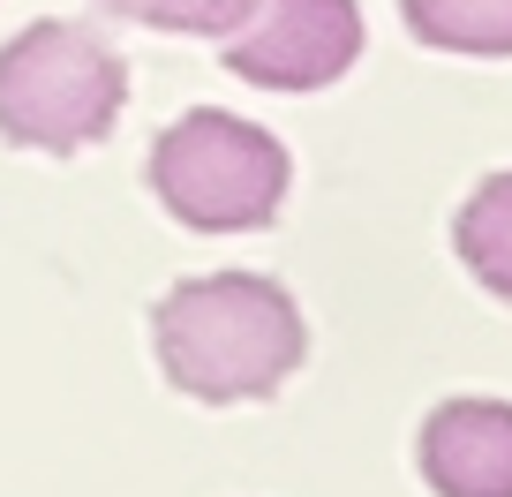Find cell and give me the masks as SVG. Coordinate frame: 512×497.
I'll return each instance as SVG.
<instances>
[{
	"label": "cell",
	"mask_w": 512,
	"mask_h": 497,
	"mask_svg": "<svg viewBox=\"0 0 512 497\" xmlns=\"http://www.w3.org/2000/svg\"><path fill=\"white\" fill-rule=\"evenodd\" d=\"M159 369L189 400L234 407V400H272L302 369V309L279 279L256 272H211L181 279L159 302Z\"/></svg>",
	"instance_id": "cell-1"
},
{
	"label": "cell",
	"mask_w": 512,
	"mask_h": 497,
	"mask_svg": "<svg viewBox=\"0 0 512 497\" xmlns=\"http://www.w3.org/2000/svg\"><path fill=\"white\" fill-rule=\"evenodd\" d=\"M287 144L272 129H256L241 113L196 106L181 113L174 129L151 151V189L196 234H249V226H272L287 204Z\"/></svg>",
	"instance_id": "cell-2"
},
{
	"label": "cell",
	"mask_w": 512,
	"mask_h": 497,
	"mask_svg": "<svg viewBox=\"0 0 512 497\" xmlns=\"http://www.w3.org/2000/svg\"><path fill=\"white\" fill-rule=\"evenodd\" d=\"M128 98V68L91 23H31L0 53V136L23 151H68L98 144Z\"/></svg>",
	"instance_id": "cell-3"
},
{
	"label": "cell",
	"mask_w": 512,
	"mask_h": 497,
	"mask_svg": "<svg viewBox=\"0 0 512 497\" xmlns=\"http://www.w3.org/2000/svg\"><path fill=\"white\" fill-rule=\"evenodd\" d=\"M362 61L354 0H249L226 31V68L264 91H324Z\"/></svg>",
	"instance_id": "cell-4"
},
{
	"label": "cell",
	"mask_w": 512,
	"mask_h": 497,
	"mask_svg": "<svg viewBox=\"0 0 512 497\" xmlns=\"http://www.w3.org/2000/svg\"><path fill=\"white\" fill-rule=\"evenodd\" d=\"M422 475L437 497H512V407L445 400L422 422Z\"/></svg>",
	"instance_id": "cell-5"
},
{
	"label": "cell",
	"mask_w": 512,
	"mask_h": 497,
	"mask_svg": "<svg viewBox=\"0 0 512 497\" xmlns=\"http://www.w3.org/2000/svg\"><path fill=\"white\" fill-rule=\"evenodd\" d=\"M407 31L437 53H475V61H512V0H400Z\"/></svg>",
	"instance_id": "cell-6"
},
{
	"label": "cell",
	"mask_w": 512,
	"mask_h": 497,
	"mask_svg": "<svg viewBox=\"0 0 512 497\" xmlns=\"http://www.w3.org/2000/svg\"><path fill=\"white\" fill-rule=\"evenodd\" d=\"M452 241H460V264H467V272H475L490 294H505V302H512V174L482 181V189L467 196Z\"/></svg>",
	"instance_id": "cell-7"
},
{
	"label": "cell",
	"mask_w": 512,
	"mask_h": 497,
	"mask_svg": "<svg viewBox=\"0 0 512 497\" xmlns=\"http://www.w3.org/2000/svg\"><path fill=\"white\" fill-rule=\"evenodd\" d=\"M128 23H151V31H196V38H226L241 23L249 0H98Z\"/></svg>",
	"instance_id": "cell-8"
}]
</instances>
